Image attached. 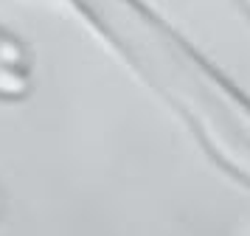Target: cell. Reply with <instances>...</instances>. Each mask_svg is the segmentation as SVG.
Returning a JSON list of instances; mask_svg holds the SVG:
<instances>
[{"instance_id":"3","label":"cell","mask_w":250,"mask_h":236,"mask_svg":"<svg viewBox=\"0 0 250 236\" xmlns=\"http://www.w3.org/2000/svg\"><path fill=\"white\" fill-rule=\"evenodd\" d=\"M245 6H248V11H250V0H245Z\"/></svg>"},{"instance_id":"2","label":"cell","mask_w":250,"mask_h":236,"mask_svg":"<svg viewBox=\"0 0 250 236\" xmlns=\"http://www.w3.org/2000/svg\"><path fill=\"white\" fill-rule=\"evenodd\" d=\"M28 90V70L0 62V99H23Z\"/></svg>"},{"instance_id":"1","label":"cell","mask_w":250,"mask_h":236,"mask_svg":"<svg viewBox=\"0 0 250 236\" xmlns=\"http://www.w3.org/2000/svg\"><path fill=\"white\" fill-rule=\"evenodd\" d=\"M99 31L186 115L239 180L250 183V101L138 0H73Z\"/></svg>"}]
</instances>
